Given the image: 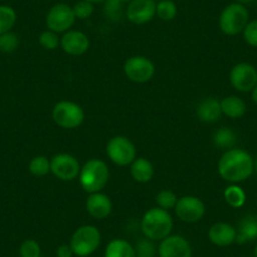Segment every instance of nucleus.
<instances>
[{"mask_svg":"<svg viewBox=\"0 0 257 257\" xmlns=\"http://www.w3.org/2000/svg\"><path fill=\"white\" fill-rule=\"evenodd\" d=\"M155 202H157L159 208L165 209V211H169V209H174L175 204H177L178 202V197L173 190L163 189L157 194Z\"/></svg>","mask_w":257,"mask_h":257,"instance_id":"nucleus-28","label":"nucleus"},{"mask_svg":"<svg viewBox=\"0 0 257 257\" xmlns=\"http://www.w3.org/2000/svg\"><path fill=\"white\" fill-rule=\"evenodd\" d=\"M19 46V38L13 32H7L4 34H0V51L11 53L16 51Z\"/></svg>","mask_w":257,"mask_h":257,"instance_id":"nucleus-31","label":"nucleus"},{"mask_svg":"<svg viewBox=\"0 0 257 257\" xmlns=\"http://www.w3.org/2000/svg\"><path fill=\"white\" fill-rule=\"evenodd\" d=\"M155 241L152 239L144 238L139 239L135 244V252H137V257H155L158 253V247L155 246Z\"/></svg>","mask_w":257,"mask_h":257,"instance_id":"nucleus-29","label":"nucleus"},{"mask_svg":"<svg viewBox=\"0 0 257 257\" xmlns=\"http://www.w3.org/2000/svg\"><path fill=\"white\" fill-rule=\"evenodd\" d=\"M56 254H57V257H73L75 256L70 244H66V243L58 246V248L56 249Z\"/></svg>","mask_w":257,"mask_h":257,"instance_id":"nucleus-36","label":"nucleus"},{"mask_svg":"<svg viewBox=\"0 0 257 257\" xmlns=\"http://www.w3.org/2000/svg\"><path fill=\"white\" fill-rule=\"evenodd\" d=\"M121 3H130V2H133V0H120Z\"/></svg>","mask_w":257,"mask_h":257,"instance_id":"nucleus-40","label":"nucleus"},{"mask_svg":"<svg viewBox=\"0 0 257 257\" xmlns=\"http://www.w3.org/2000/svg\"><path fill=\"white\" fill-rule=\"evenodd\" d=\"M38 39L39 44H41L44 49H47V51H54V49L58 48L59 44H61V38L58 37V33H56V32L53 31H49V29L42 32Z\"/></svg>","mask_w":257,"mask_h":257,"instance_id":"nucleus-30","label":"nucleus"},{"mask_svg":"<svg viewBox=\"0 0 257 257\" xmlns=\"http://www.w3.org/2000/svg\"><path fill=\"white\" fill-rule=\"evenodd\" d=\"M256 204H257V201H256Z\"/></svg>","mask_w":257,"mask_h":257,"instance_id":"nucleus-43","label":"nucleus"},{"mask_svg":"<svg viewBox=\"0 0 257 257\" xmlns=\"http://www.w3.org/2000/svg\"><path fill=\"white\" fill-rule=\"evenodd\" d=\"M19 253L22 257H41L42 249L36 239H26L21 244Z\"/></svg>","mask_w":257,"mask_h":257,"instance_id":"nucleus-32","label":"nucleus"},{"mask_svg":"<svg viewBox=\"0 0 257 257\" xmlns=\"http://www.w3.org/2000/svg\"><path fill=\"white\" fill-rule=\"evenodd\" d=\"M229 82L239 92H251L257 85V70L246 62L237 63L229 72Z\"/></svg>","mask_w":257,"mask_h":257,"instance_id":"nucleus-12","label":"nucleus"},{"mask_svg":"<svg viewBox=\"0 0 257 257\" xmlns=\"http://www.w3.org/2000/svg\"><path fill=\"white\" fill-rule=\"evenodd\" d=\"M28 168L34 177H44L51 173V160L44 155H37L29 162Z\"/></svg>","mask_w":257,"mask_h":257,"instance_id":"nucleus-26","label":"nucleus"},{"mask_svg":"<svg viewBox=\"0 0 257 257\" xmlns=\"http://www.w3.org/2000/svg\"><path fill=\"white\" fill-rule=\"evenodd\" d=\"M72 8L76 19H81V21H85V19L90 18L93 14V9H95L93 8V4L87 2V0H80Z\"/></svg>","mask_w":257,"mask_h":257,"instance_id":"nucleus-33","label":"nucleus"},{"mask_svg":"<svg viewBox=\"0 0 257 257\" xmlns=\"http://www.w3.org/2000/svg\"><path fill=\"white\" fill-rule=\"evenodd\" d=\"M249 22L248 11L239 3L228 4L219 16V29L227 36H237L242 33Z\"/></svg>","mask_w":257,"mask_h":257,"instance_id":"nucleus-5","label":"nucleus"},{"mask_svg":"<svg viewBox=\"0 0 257 257\" xmlns=\"http://www.w3.org/2000/svg\"><path fill=\"white\" fill-rule=\"evenodd\" d=\"M224 201L232 208H241L246 203V193L239 185L232 184L224 189Z\"/></svg>","mask_w":257,"mask_h":257,"instance_id":"nucleus-24","label":"nucleus"},{"mask_svg":"<svg viewBox=\"0 0 257 257\" xmlns=\"http://www.w3.org/2000/svg\"><path fill=\"white\" fill-rule=\"evenodd\" d=\"M125 76L135 83H147L154 77L155 66L148 57L133 56L123 63Z\"/></svg>","mask_w":257,"mask_h":257,"instance_id":"nucleus-8","label":"nucleus"},{"mask_svg":"<svg viewBox=\"0 0 257 257\" xmlns=\"http://www.w3.org/2000/svg\"><path fill=\"white\" fill-rule=\"evenodd\" d=\"M251 92H252V100H253V102L257 105V85L254 86V88L251 91Z\"/></svg>","mask_w":257,"mask_h":257,"instance_id":"nucleus-37","label":"nucleus"},{"mask_svg":"<svg viewBox=\"0 0 257 257\" xmlns=\"http://www.w3.org/2000/svg\"><path fill=\"white\" fill-rule=\"evenodd\" d=\"M236 242L239 244L257 239V214H247L237 226Z\"/></svg>","mask_w":257,"mask_h":257,"instance_id":"nucleus-19","label":"nucleus"},{"mask_svg":"<svg viewBox=\"0 0 257 257\" xmlns=\"http://www.w3.org/2000/svg\"><path fill=\"white\" fill-rule=\"evenodd\" d=\"M86 211L92 218L105 219L112 212V202L105 193H91L88 194L87 201H86Z\"/></svg>","mask_w":257,"mask_h":257,"instance_id":"nucleus-16","label":"nucleus"},{"mask_svg":"<svg viewBox=\"0 0 257 257\" xmlns=\"http://www.w3.org/2000/svg\"><path fill=\"white\" fill-rule=\"evenodd\" d=\"M101 244V233L98 228L92 224L81 226L73 232L70 246L73 254L78 257H88L97 251Z\"/></svg>","mask_w":257,"mask_h":257,"instance_id":"nucleus-4","label":"nucleus"},{"mask_svg":"<svg viewBox=\"0 0 257 257\" xmlns=\"http://www.w3.org/2000/svg\"><path fill=\"white\" fill-rule=\"evenodd\" d=\"M173 218L169 211L154 207L148 209L140 222L143 234L152 241H162L173 231Z\"/></svg>","mask_w":257,"mask_h":257,"instance_id":"nucleus-2","label":"nucleus"},{"mask_svg":"<svg viewBox=\"0 0 257 257\" xmlns=\"http://www.w3.org/2000/svg\"><path fill=\"white\" fill-rule=\"evenodd\" d=\"M16 11L9 6H0V34L11 32L16 26Z\"/></svg>","mask_w":257,"mask_h":257,"instance_id":"nucleus-25","label":"nucleus"},{"mask_svg":"<svg viewBox=\"0 0 257 257\" xmlns=\"http://www.w3.org/2000/svg\"><path fill=\"white\" fill-rule=\"evenodd\" d=\"M81 172L78 159L67 153L54 155L51 159V173L63 182H72L77 179Z\"/></svg>","mask_w":257,"mask_h":257,"instance_id":"nucleus-11","label":"nucleus"},{"mask_svg":"<svg viewBox=\"0 0 257 257\" xmlns=\"http://www.w3.org/2000/svg\"><path fill=\"white\" fill-rule=\"evenodd\" d=\"M158 254L159 257H192V247L185 237L170 234L160 241Z\"/></svg>","mask_w":257,"mask_h":257,"instance_id":"nucleus-13","label":"nucleus"},{"mask_svg":"<svg viewBox=\"0 0 257 257\" xmlns=\"http://www.w3.org/2000/svg\"><path fill=\"white\" fill-rule=\"evenodd\" d=\"M196 115L201 121L213 123L221 118V101L214 97H206L199 101L196 107Z\"/></svg>","mask_w":257,"mask_h":257,"instance_id":"nucleus-18","label":"nucleus"},{"mask_svg":"<svg viewBox=\"0 0 257 257\" xmlns=\"http://www.w3.org/2000/svg\"><path fill=\"white\" fill-rule=\"evenodd\" d=\"M106 154L108 159L118 167H127L138 158L134 143L122 135H117L108 140Z\"/></svg>","mask_w":257,"mask_h":257,"instance_id":"nucleus-7","label":"nucleus"},{"mask_svg":"<svg viewBox=\"0 0 257 257\" xmlns=\"http://www.w3.org/2000/svg\"><path fill=\"white\" fill-rule=\"evenodd\" d=\"M254 0H236V3L242 4V6H246V4H251L253 3Z\"/></svg>","mask_w":257,"mask_h":257,"instance_id":"nucleus-38","label":"nucleus"},{"mask_svg":"<svg viewBox=\"0 0 257 257\" xmlns=\"http://www.w3.org/2000/svg\"><path fill=\"white\" fill-rule=\"evenodd\" d=\"M254 172L257 173V158H256V160H254Z\"/></svg>","mask_w":257,"mask_h":257,"instance_id":"nucleus-41","label":"nucleus"},{"mask_svg":"<svg viewBox=\"0 0 257 257\" xmlns=\"http://www.w3.org/2000/svg\"><path fill=\"white\" fill-rule=\"evenodd\" d=\"M103 257H137L135 247L126 239L115 238L107 243Z\"/></svg>","mask_w":257,"mask_h":257,"instance_id":"nucleus-21","label":"nucleus"},{"mask_svg":"<svg viewBox=\"0 0 257 257\" xmlns=\"http://www.w3.org/2000/svg\"><path fill=\"white\" fill-rule=\"evenodd\" d=\"M178 7L173 0H160L157 3V16L164 22H170L177 17Z\"/></svg>","mask_w":257,"mask_h":257,"instance_id":"nucleus-27","label":"nucleus"},{"mask_svg":"<svg viewBox=\"0 0 257 257\" xmlns=\"http://www.w3.org/2000/svg\"><path fill=\"white\" fill-rule=\"evenodd\" d=\"M217 168L222 179L237 184L251 177L254 172V160L246 150L232 148L222 154Z\"/></svg>","mask_w":257,"mask_h":257,"instance_id":"nucleus-1","label":"nucleus"},{"mask_svg":"<svg viewBox=\"0 0 257 257\" xmlns=\"http://www.w3.org/2000/svg\"><path fill=\"white\" fill-rule=\"evenodd\" d=\"M59 47L68 56L78 57L85 54L90 48V39L87 34L80 31H68L61 37Z\"/></svg>","mask_w":257,"mask_h":257,"instance_id":"nucleus-15","label":"nucleus"},{"mask_svg":"<svg viewBox=\"0 0 257 257\" xmlns=\"http://www.w3.org/2000/svg\"><path fill=\"white\" fill-rule=\"evenodd\" d=\"M52 118L62 128H76L82 125L85 111L72 101H59L52 110Z\"/></svg>","mask_w":257,"mask_h":257,"instance_id":"nucleus-6","label":"nucleus"},{"mask_svg":"<svg viewBox=\"0 0 257 257\" xmlns=\"http://www.w3.org/2000/svg\"><path fill=\"white\" fill-rule=\"evenodd\" d=\"M243 38L248 46L257 48V19L249 21L243 29Z\"/></svg>","mask_w":257,"mask_h":257,"instance_id":"nucleus-35","label":"nucleus"},{"mask_svg":"<svg viewBox=\"0 0 257 257\" xmlns=\"http://www.w3.org/2000/svg\"><path fill=\"white\" fill-rule=\"evenodd\" d=\"M213 143L218 149L229 150L237 143L236 133L229 127H221L213 135Z\"/></svg>","mask_w":257,"mask_h":257,"instance_id":"nucleus-23","label":"nucleus"},{"mask_svg":"<svg viewBox=\"0 0 257 257\" xmlns=\"http://www.w3.org/2000/svg\"><path fill=\"white\" fill-rule=\"evenodd\" d=\"M254 257H257V243H256V247H254Z\"/></svg>","mask_w":257,"mask_h":257,"instance_id":"nucleus-42","label":"nucleus"},{"mask_svg":"<svg viewBox=\"0 0 257 257\" xmlns=\"http://www.w3.org/2000/svg\"><path fill=\"white\" fill-rule=\"evenodd\" d=\"M222 115L229 118H239L246 112V103L238 96H227L221 100Z\"/></svg>","mask_w":257,"mask_h":257,"instance_id":"nucleus-22","label":"nucleus"},{"mask_svg":"<svg viewBox=\"0 0 257 257\" xmlns=\"http://www.w3.org/2000/svg\"><path fill=\"white\" fill-rule=\"evenodd\" d=\"M208 238L214 246L228 247L236 242L237 229L227 222H216L208 229Z\"/></svg>","mask_w":257,"mask_h":257,"instance_id":"nucleus-17","label":"nucleus"},{"mask_svg":"<svg viewBox=\"0 0 257 257\" xmlns=\"http://www.w3.org/2000/svg\"><path fill=\"white\" fill-rule=\"evenodd\" d=\"M157 16V3L154 0H133L126 9V18L133 24H147Z\"/></svg>","mask_w":257,"mask_h":257,"instance_id":"nucleus-14","label":"nucleus"},{"mask_svg":"<svg viewBox=\"0 0 257 257\" xmlns=\"http://www.w3.org/2000/svg\"><path fill=\"white\" fill-rule=\"evenodd\" d=\"M76 22L73 8L66 3H58L52 7L46 16V24L49 31L66 33L71 31Z\"/></svg>","mask_w":257,"mask_h":257,"instance_id":"nucleus-9","label":"nucleus"},{"mask_svg":"<svg viewBox=\"0 0 257 257\" xmlns=\"http://www.w3.org/2000/svg\"><path fill=\"white\" fill-rule=\"evenodd\" d=\"M87 2H90V3H100V2H105V0H87Z\"/></svg>","mask_w":257,"mask_h":257,"instance_id":"nucleus-39","label":"nucleus"},{"mask_svg":"<svg viewBox=\"0 0 257 257\" xmlns=\"http://www.w3.org/2000/svg\"><path fill=\"white\" fill-rule=\"evenodd\" d=\"M130 174L139 183H148L154 177V167L147 158L139 157L130 164Z\"/></svg>","mask_w":257,"mask_h":257,"instance_id":"nucleus-20","label":"nucleus"},{"mask_svg":"<svg viewBox=\"0 0 257 257\" xmlns=\"http://www.w3.org/2000/svg\"><path fill=\"white\" fill-rule=\"evenodd\" d=\"M105 13L112 21H117L122 16V3L120 0H105Z\"/></svg>","mask_w":257,"mask_h":257,"instance_id":"nucleus-34","label":"nucleus"},{"mask_svg":"<svg viewBox=\"0 0 257 257\" xmlns=\"http://www.w3.org/2000/svg\"><path fill=\"white\" fill-rule=\"evenodd\" d=\"M174 212L178 218L184 223H197L206 214V206L198 197L184 196L178 198Z\"/></svg>","mask_w":257,"mask_h":257,"instance_id":"nucleus-10","label":"nucleus"},{"mask_svg":"<svg viewBox=\"0 0 257 257\" xmlns=\"http://www.w3.org/2000/svg\"><path fill=\"white\" fill-rule=\"evenodd\" d=\"M110 178L107 164L101 159H90L81 167L78 180L86 193L101 192L106 187Z\"/></svg>","mask_w":257,"mask_h":257,"instance_id":"nucleus-3","label":"nucleus"}]
</instances>
